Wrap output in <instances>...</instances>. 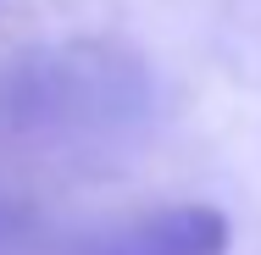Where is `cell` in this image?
Instances as JSON below:
<instances>
[{"label": "cell", "instance_id": "cell-1", "mask_svg": "<svg viewBox=\"0 0 261 255\" xmlns=\"http://www.w3.org/2000/svg\"><path fill=\"white\" fill-rule=\"evenodd\" d=\"M228 250V216L211 205H172L161 216L128 222L117 233L89 239L78 255H222Z\"/></svg>", "mask_w": 261, "mask_h": 255}]
</instances>
